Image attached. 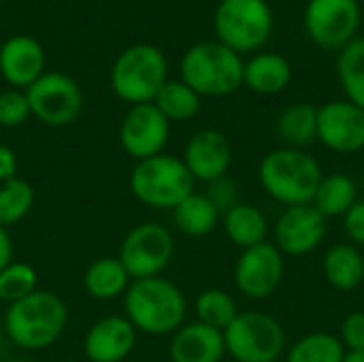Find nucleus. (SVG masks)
<instances>
[{
    "label": "nucleus",
    "instance_id": "nucleus-35",
    "mask_svg": "<svg viewBox=\"0 0 364 362\" xmlns=\"http://www.w3.org/2000/svg\"><path fill=\"white\" fill-rule=\"evenodd\" d=\"M209 186H211V188H209L207 196L213 201V205L218 207V211H220L222 215H224L230 207H235V205L239 203V198H237V186H235L230 179L222 177V179L209 183Z\"/></svg>",
    "mask_w": 364,
    "mask_h": 362
},
{
    "label": "nucleus",
    "instance_id": "nucleus-32",
    "mask_svg": "<svg viewBox=\"0 0 364 362\" xmlns=\"http://www.w3.org/2000/svg\"><path fill=\"white\" fill-rule=\"evenodd\" d=\"M38 290V277L28 262H11L0 271V301L13 305Z\"/></svg>",
    "mask_w": 364,
    "mask_h": 362
},
{
    "label": "nucleus",
    "instance_id": "nucleus-6",
    "mask_svg": "<svg viewBox=\"0 0 364 362\" xmlns=\"http://www.w3.org/2000/svg\"><path fill=\"white\" fill-rule=\"evenodd\" d=\"M166 81L168 62L158 47L147 43L124 49L111 68V87L115 96L130 105L154 102Z\"/></svg>",
    "mask_w": 364,
    "mask_h": 362
},
{
    "label": "nucleus",
    "instance_id": "nucleus-23",
    "mask_svg": "<svg viewBox=\"0 0 364 362\" xmlns=\"http://www.w3.org/2000/svg\"><path fill=\"white\" fill-rule=\"evenodd\" d=\"M128 286L130 275L117 256L94 260L83 275V288L96 301H113L117 297H124Z\"/></svg>",
    "mask_w": 364,
    "mask_h": 362
},
{
    "label": "nucleus",
    "instance_id": "nucleus-14",
    "mask_svg": "<svg viewBox=\"0 0 364 362\" xmlns=\"http://www.w3.org/2000/svg\"><path fill=\"white\" fill-rule=\"evenodd\" d=\"M326 230V218L311 203L286 207L273 226V245L284 256L301 258L322 245Z\"/></svg>",
    "mask_w": 364,
    "mask_h": 362
},
{
    "label": "nucleus",
    "instance_id": "nucleus-7",
    "mask_svg": "<svg viewBox=\"0 0 364 362\" xmlns=\"http://www.w3.org/2000/svg\"><path fill=\"white\" fill-rule=\"evenodd\" d=\"M218 41L232 51L260 49L273 32V11L267 0H222L213 15Z\"/></svg>",
    "mask_w": 364,
    "mask_h": 362
},
{
    "label": "nucleus",
    "instance_id": "nucleus-16",
    "mask_svg": "<svg viewBox=\"0 0 364 362\" xmlns=\"http://www.w3.org/2000/svg\"><path fill=\"white\" fill-rule=\"evenodd\" d=\"M183 164L194 181L213 183L226 177L232 164V145L228 137L215 128H205L192 134L183 149Z\"/></svg>",
    "mask_w": 364,
    "mask_h": 362
},
{
    "label": "nucleus",
    "instance_id": "nucleus-33",
    "mask_svg": "<svg viewBox=\"0 0 364 362\" xmlns=\"http://www.w3.org/2000/svg\"><path fill=\"white\" fill-rule=\"evenodd\" d=\"M32 115L26 92L6 90L0 94V126L17 128Z\"/></svg>",
    "mask_w": 364,
    "mask_h": 362
},
{
    "label": "nucleus",
    "instance_id": "nucleus-37",
    "mask_svg": "<svg viewBox=\"0 0 364 362\" xmlns=\"http://www.w3.org/2000/svg\"><path fill=\"white\" fill-rule=\"evenodd\" d=\"M13 177H17V156L9 145L0 143V183Z\"/></svg>",
    "mask_w": 364,
    "mask_h": 362
},
{
    "label": "nucleus",
    "instance_id": "nucleus-25",
    "mask_svg": "<svg viewBox=\"0 0 364 362\" xmlns=\"http://www.w3.org/2000/svg\"><path fill=\"white\" fill-rule=\"evenodd\" d=\"M220 218L222 213L218 211L213 201L200 192H192L173 209L175 226L188 237H207L218 228Z\"/></svg>",
    "mask_w": 364,
    "mask_h": 362
},
{
    "label": "nucleus",
    "instance_id": "nucleus-26",
    "mask_svg": "<svg viewBox=\"0 0 364 362\" xmlns=\"http://www.w3.org/2000/svg\"><path fill=\"white\" fill-rule=\"evenodd\" d=\"M356 201H358L356 181L343 173H333L322 177L311 205L328 220V218H343Z\"/></svg>",
    "mask_w": 364,
    "mask_h": 362
},
{
    "label": "nucleus",
    "instance_id": "nucleus-11",
    "mask_svg": "<svg viewBox=\"0 0 364 362\" xmlns=\"http://www.w3.org/2000/svg\"><path fill=\"white\" fill-rule=\"evenodd\" d=\"M30 111L47 126H68L83 111V94L77 81L64 73H43L26 90Z\"/></svg>",
    "mask_w": 364,
    "mask_h": 362
},
{
    "label": "nucleus",
    "instance_id": "nucleus-15",
    "mask_svg": "<svg viewBox=\"0 0 364 362\" xmlns=\"http://www.w3.org/2000/svg\"><path fill=\"white\" fill-rule=\"evenodd\" d=\"M318 141L335 154L364 149V111L350 100H331L318 107Z\"/></svg>",
    "mask_w": 364,
    "mask_h": 362
},
{
    "label": "nucleus",
    "instance_id": "nucleus-34",
    "mask_svg": "<svg viewBox=\"0 0 364 362\" xmlns=\"http://www.w3.org/2000/svg\"><path fill=\"white\" fill-rule=\"evenodd\" d=\"M339 341L346 352H364V312H352L343 318Z\"/></svg>",
    "mask_w": 364,
    "mask_h": 362
},
{
    "label": "nucleus",
    "instance_id": "nucleus-20",
    "mask_svg": "<svg viewBox=\"0 0 364 362\" xmlns=\"http://www.w3.org/2000/svg\"><path fill=\"white\" fill-rule=\"evenodd\" d=\"M292 81L290 62L273 51H262L243 64V85L256 94L273 96L284 92Z\"/></svg>",
    "mask_w": 364,
    "mask_h": 362
},
{
    "label": "nucleus",
    "instance_id": "nucleus-8",
    "mask_svg": "<svg viewBox=\"0 0 364 362\" xmlns=\"http://www.w3.org/2000/svg\"><path fill=\"white\" fill-rule=\"evenodd\" d=\"M224 344L237 362H277L286 350V333L264 312H239L224 331Z\"/></svg>",
    "mask_w": 364,
    "mask_h": 362
},
{
    "label": "nucleus",
    "instance_id": "nucleus-9",
    "mask_svg": "<svg viewBox=\"0 0 364 362\" xmlns=\"http://www.w3.org/2000/svg\"><path fill=\"white\" fill-rule=\"evenodd\" d=\"M173 254L175 241L171 230L156 222H143L124 237L117 258L130 280H145L158 277L171 265Z\"/></svg>",
    "mask_w": 364,
    "mask_h": 362
},
{
    "label": "nucleus",
    "instance_id": "nucleus-18",
    "mask_svg": "<svg viewBox=\"0 0 364 362\" xmlns=\"http://www.w3.org/2000/svg\"><path fill=\"white\" fill-rule=\"evenodd\" d=\"M45 73V51L28 34H17L0 47V75L13 90L30 87Z\"/></svg>",
    "mask_w": 364,
    "mask_h": 362
},
{
    "label": "nucleus",
    "instance_id": "nucleus-38",
    "mask_svg": "<svg viewBox=\"0 0 364 362\" xmlns=\"http://www.w3.org/2000/svg\"><path fill=\"white\" fill-rule=\"evenodd\" d=\"M13 262V241L4 226H0V271Z\"/></svg>",
    "mask_w": 364,
    "mask_h": 362
},
{
    "label": "nucleus",
    "instance_id": "nucleus-13",
    "mask_svg": "<svg viewBox=\"0 0 364 362\" xmlns=\"http://www.w3.org/2000/svg\"><path fill=\"white\" fill-rule=\"evenodd\" d=\"M171 122L158 111L154 102L132 105L119 126V143L124 151L136 162L162 154L168 143Z\"/></svg>",
    "mask_w": 364,
    "mask_h": 362
},
{
    "label": "nucleus",
    "instance_id": "nucleus-17",
    "mask_svg": "<svg viewBox=\"0 0 364 362\" xmlns=\"http://www.w3.org/2000/svg\"><path fill=\"white\" fill-rule=\"evenodd\" d=\"M136 348V329L126 316H107L85 335L83 352L90 362H122Z\"/></svg>",
    "mask_w": 364,
    "mask_h": 362
},
{
    "label": "nucleus",
    "instance_id": "nucleus-39",
    "mask_svg": "<svg viewBox=\"0 0 364 362\" xmlns=\"http://www.w3.org/2000/svg\"><path fill=\"white\" fill-rule=\"evenodd\" d=\"M343 362H364V352H348Z\"/></svg>",
    "mask_w": 364,
    "mask_h": 362
},
{
    "label": "nucleus",
    "instance_id": "nucleus-36",
    "mask_svg": "<svg viewBox=\"0 0 364 362\" xmlns=\"http://www.w3.org/2000/svg\"><path fill=\"white\" fill-rule=\"evenodd\" d=\"M343 230L352 245H364V201H356L343 215Z\"/></svg>",
    "mask_w": 364,
    "mask_h": 362
},
{
    "label": "nucleus",
    "instance_id": "nucleus-10",
    "mask_svg": "<svg viewBox=\"0 0 364 362\" xmlns=\"http://www.w3.org/2000/svg\"><path fill=\"white\" fill-rule=\"evenodd\" d=\"M358 0H309L305 6V30L322 49L341 51L350 45L360 28Z\"/></svg>",
    "mask_w": 364,
    "mask_h": 362
},
{
    "label": "nucleus",
    "instance_id": "nucleus-5",
    "mask_svg": "<svg viewBox=\"0 0 364 362\" xmlns=\"http://www.w3.org/2000/svg\"><path fill=\"white\" fill-rule=\"evenodd\" d=\"M128 183L139 203L156 209H175L194 192V177L188 166L181 158L168 154L136 162L130 171Z\"/></svg>",
    "mask_w": 364,
    "mask_h": 362
},
{
    "label": "nucleus",
    "instance_id": "nucleus-22",
    "mask_svg": "<svg viewBox=\"0 0 364 362\" xmlns=\"http://www.w3.org/2000/svg\"><path fill=\"white\" fill-rule=\"evenodd\" d=\"M222 226L226 237L232 245L247 250L267 241L269 235V220L267 215L250 203H237L222 215Z\"/></svg>",
    "mask_w": 364,
    "mask_h": 362
},
{
    "label": "nucleus",
    "instance_id": "nucleus-12",
    "mask_svg": "<svg viewBox=\"0 0 364 362\" xmlns=\"http://www.w3.org/2000/svg\"><path fill=\"white\" fill-rule=\"evenodd\" d=\"M286 271L284 254L269 241L241 250L235 265V286L237 290L252 299L264 301L277 292Z\"/></svg>",
    "mask_w": 364,
    "mask_h": 362
},
{
    "label": "nucleus",
    "instance_id": "nucleus-4",
    "mask_svg": "<svg viewBox=\"0 0 364 362\" xmlns=\"http://www.w3.org/2000/svg\"><path fill=\"white\" fill-rule=\"evenodd\" d=\"M243 60L220 41L192 45L181 58V81L200 98L230 96L243 85Z\"/></svg>",
    "mask_w": 364,
    "mask_h": 362
},
{
    "label": "nucleus",
    "instance_id": "nucleus-29",
    "mask_svg": "<svg viewBox=\"0 0 364 362\" xmlns=\"http://www.w3.org/2000/svg\"><path fill=\"white\" fill-rule=\"evenodd\" d=\"M346 348L333 333H309L294 341L286 352V362H343Z\"/></svg>",
    "mask_w": 364,
    "mask_h": 362
},
{
    "label": "nucleus",
    "instance_id": "nucleus-21",
    "mask_svg": "<svg viewBox=\"0 0 364 362\" xmlns=\"http://www.w3.org/2000/svg\"><path fill=\"white\" fill-rule=\"evenodd\" d=\"M322 273L328 286L339 292H354L364 282V256L352 243H337L326 250Z\"/></svg>",
    "mask_w": 364,
    "mask_h": 362
},
{
    "label": "nucleus",
    "instance_id": "nucleus-27",
    "mask_svg": "<svg viewBox=\"0 0 364 362\" xmlns=\"http://www.w3.org/2000/svg\"><path fill=\"white\" fill-rule=\"evenodd\" d=\"M337 75L346 92V100L364 111V36H356L339 51Z\"/></svg>",
    "mask_w": 364,
    "mask_h": 362
},
{
    "label": "nucleus",
    "instance_id": "nucleus-19",
    "mask_svg": "<svg viewBox=\"0 0 364 362\" xmlns=\"http://www.w3.org/2000/svg\"><path fill=\"white\" fill-rule=\"evenodd\" d=\"M168 356L173 362H222L226 356L224 333L203 322H188L173 333Z\"/></svg>",
    "mask_w": 364,
    "mask_h": 362
},
{
    "label": "nucleus",
    "instance_id": "nucleus-30",
    "mask_svg": "<svg viewBox=\"0 0 364 362\" xmlns=\"http://www.w3.org/2000/svg\"><path fill=\"white\" fill-rule=\"evenodd\" d=\"M196 322H203L215 331H226L230 322L239 316L237 301L230 297V292L222 288H207L196 297L194 303Z\"/></svg>",
    "mask_w": 364,
    "mask_h": 362
},
{
    "label": "nucleus",
    "instance_id": "nucleus-1",
    "mask_svg": "<svg viewBox=\"0 0 364 362\" xmlns=\"http://www.w3.org/2000/svg\"><path fill=\"white\" fill-rule=\"evenodd\" d=\"M124 309L136 333L164 337L186 324L188 303L179 286L158 275L132 280L124 294Z\"/></svg>",
    "mask_w": 364,
    "mask_h": 362
},
{
    "label": "nucleus",
    "instance_id": "nucleus-31",
    "mask_svg": "<svg viewBox=\"0 0 364 362\" xmlns=\"http://www.w3.org/2000/svg\"><path fill=\"white\" fill-rule=\"evenodd\" d=\"M34 198V188L21 177L0 183V226L9 228L21 222L32 211Z\"/></svg>",
    "mask_w": 364,
    "mask_h": 362
},
{
    "label": "nucleus",
    "instance_id": "nucleus-28",
    "mask_svg": "<svg viewBox=\"0 0 364 362\" xmlns=\"http://www.w3.org/2000/svg\"><path fill=\"white\" fill-rule=\"evenodd\" d=\"M154 105L168 122H188L200 111V96L183 81H166Z\"/></svg>",
    "mask_w": 364,
    "mask_h": 362
},
{
    "label": "nucleus",
    "instance_id": "nucleus-2",
    "mask_svg": "<svg viewBox=\"0 0 364 362\" xmlns=\"http://www.w3.org/2000/svg\"><path fill=\"white\" fill-rule=\"evenodd\" d=\"M324 173L314 156L294 147L269 151L258 166L262 190L286 207L309 205L318 192Z\"/></svg>",
    "mask_w": 364,
    "mask_h": 362
},
{
    "label": "nucleus",
    "instance_id": "nucleus-24",
    "mask_svg": "<svg viewBox=\"0 0 364 362\" xmlns=\"http://www.w3.org/2000/svg\"><path fill=\"white\" fill-rule=\"evenodd\" d=\"M277 137L286 147L303 149L318 139V107L309 102H296L286 107L275 122Z\"/></svg>",
    "mask_w": 364,
    "mask_h": 362
},
{
    "label": "nucleus",
    "instance_id": "nucleus-3",
    "mask_svg": "<svg viewBox=\"0 0 364 362\" xmlns=\"http://www.w3.org/2000/svg\"><path fill=\"white\" fill-rule=\"evenodd\" d=\"M68 309L62 297L49 290H36L30 297L9 305L4 329L11 341L23 350H45L64 333Z\"/></svg>",
    "mask_w": 364,
    "mask_h": 362
}]
</instances>
